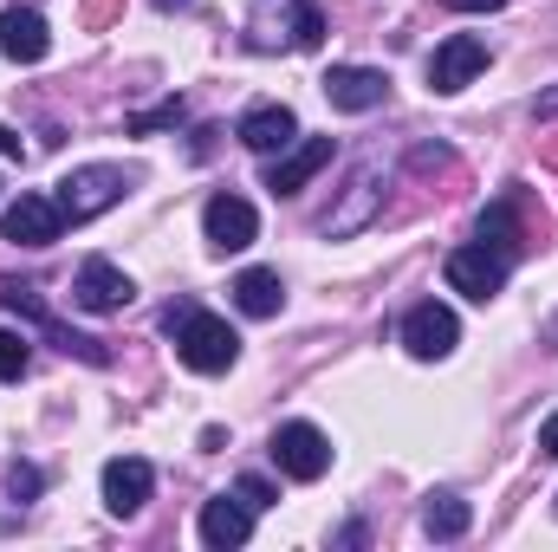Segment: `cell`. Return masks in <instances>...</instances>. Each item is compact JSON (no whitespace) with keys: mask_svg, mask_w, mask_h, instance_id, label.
Here are the masks:
<instances>
[{"mask_svg":"<svg viewBox=\"0 0 558 552\" xmlns=\"http://www.w3.org/2000/svg\"><path fill=\"white\" fill-rule=\"evenodd\" d=\"M0 156H26V149H20V137H13L7 124H0Z\"/></svg>","mask_w":558,"mask_h":552,"instance_id":"cell-29","label":"cell"},{"mask_svg":"<svg viewBox=\"0 0 558 552\" xmlns=\"http://www.w3.org/2000/svg\"><path fill=\"white\" fill-rule=\"evenodd\" d=\"M0 235H7L13 248H52V241L65 235V215H59L52 195H13L7 215H0Z\"/></svg>","mask_w":558,"mask_h":552,"instance_id":"cell-7","label":"cell"},{"mask_svg":"<svg viewBox=\"0 0 558 552\" xmlns=\"http://www.w3.org/2000/svg\"><path fill=\"white\" fill-rule=\"evenodd\" d=\"M331 156H338V143L331 137H305V143H292V149H279V163L267 169V189H274V195H299Z\"/></svg>","mask_w":558,"mask_h":552,"instance_id":"cell-14","label":"cell"},{"mask_svg":"<svg viewBox=\"0 0 558 552\" xmlns=\"http://www.w3.org/2000/svg\"><path fill=\"white\" fill-rule=\"evenodd\" d=\"M468 527H474V507L461 494H428V507H422V533L428 540H461Z\"/></svg>","mask_w":558,"mask_h":552,"instance_id":"cell-21","label":"cell"},{"mask_svg":"<svg viewBox=\"0 0 558 552\" xmlns=\"http://www.w3.org/2000/svg\"><path fill=\"white\" fill-rule=\"evenodd\" d=\"M481 72H487V39H481V33H448V39L435 46V59H428V92L454 98V92H468Z\"/></svg>","mask_w":558,"mask_h":552,"instance_id":"cell-5","label":"cell"},{"mask_svg":"<svg viewBox=\"0 0 558 552\" xmlns=\"http://www.w3.org/2000/svg\"><path fill=\"white\" fill-rule=\"evenodd\" d=\"M202 235H208L215 254H241V248H254L260 215H254V202H241V195H215V202L202 208Z\"/></svg>","mask_w":558,"mask_h":552,"instance_id":"cell-9","label":"cell"},{"mask_svg":"<svg viewBox=\"0 0 558 552\" xmlns=\"http://www.w3.org/2000/svg\"><path fill=\"white\" fill-rule=\"evenodd\" d=\"M131 299H137V286L111 261H85L78 279H72V305H85V312H124Z\"/></svg>","mask_w":558,"mask_h":552,"instance_id":"cell-13","label":"cell"},{"mask_svg":"<svg viewBox=\"0 0 558 552\" xmlns=\"http://www.w3.org/2000/svg\"><path fill=\"white\" fill-rule=\"evenodd\" d=\"M0 305L13 312V319H26V325H39L65 358H85V364H111V351H105V338H85V332H72L65 319H52L46 312V299H39V286H20V279H7L0 286Z\"/></svg>","mask_w":558,"mask_h":552,"instance_id":"cell-4","label":"cell"},{"mask_svg":"<svg viewBox=\"0 0 558 552\" xmlns=\"http://www.w3.org/2000/svg\"><path fill=\"white\" fill-rule=\"evenodd\" d=\"M318 85H325L331 111H351V118H357V111H377V105L390 98V79H384L377 65H331Z\"/></svg>","mask_w":558,"mask_h":552,"instance_id":"cell-11","label":"cell"},{"mask_svg":"<svg viewBox=\"0 0 558 552\" xmlns=\"http://www.w3.org/2000/svg\"><path fill=\"white\" fill-rule=\"evenodd\" d=\"M149 488H156V475H149V461H143V455H118V461H105V507H111L118 520L143 514Z\"/></svg>","mask_w":558,"mask_h":552,"instance_id":"cell-15","label":"cell"},{"mask_svg":"<svg viewBox=\"0 0 558 552\" xmlns=\"http://www.w3.org/2000/svg\"><path fill=\"white\" fill-rule=\"evenodd\" d=\"M149 7H162V13H175V7H195V0H149Z\"/></svg>","mask_w":558,"mask_h":552,"instance_id":"cell-31","label":"cell"},{"mask_svg":"<svg viewBox=\"0 0 558 552\" xmlns=\"http://www.w3.org/2000/svg\"><path fill=\"white\" fill-rule=\"evenodd\" d=\"M111 13H118V0H92V7H85V20H92V26H105Z\"/></svg>","mask_w":558,"mask_h":552,"instance_id":"cell-27","label":"cell"},{"mask_svg":"<svg viewBox=\"0 0 558 552\" xmlns=\"http://www.w3.org/2000/svg\"><path fill=\"white\" fill-rule=\"evenodd\" d=\"M441 279H448L461 299H481V305H487V299L507 286V261H500L494 248H481V241H474V248H454V254L441 261Z\"/></svg>","mask_w":558,"mask_h":552,"instance_id":"cell-8","label":"cell"},{"mask_svg":"<svg viewBox=\"0 0 558 552\" xmlns=\"http://www.w3.org/2000/svg\"><path fill=\"white\" fill-rule=\"evenodd\" d=\"M0 52H7L13 65H39V59L52 52L46 20H39L33 7H7V13H0Z\"/></svg>","mask_w":558,"mask_h":552,"instance_id":"cell-18","label":"cell"},{"mask_svg":"<svg viewBox=\"0 0 558 552\" xmlns=\"http://www.w3.org/2000/svg\"><path fill=\"white\" fill-rule=\"evenodd\" d=\"M124 189H131V176L118 169V163H85V169H72L65 182H59V215L78 228V221H98L105 208H118L124 202Z\"/></svg>","mask_w":558,"mask_h":552,"instance_id":"cell-3","label":"cell"},{"mask_svg":"<svg viewBox=\"0 0 558 552\" xmlns=\"http://www.w3.org/2000/svg\"><path fill=\"white\" fill-rule=\"evenodd\" d=\"M403 345H410V358H448L454 345H461V319L448 312V305H435V299H422L410 305V319H403Z\"/></svg>","mask_w":558,"mask_h":552,"instance_id":"cell-10","label":"cell"},{"mask_svg":"<svg viewBox=\"0 0 558 552\" xmlns=\"http://www.w3.org/2000/svg\"><path fill=\"white\" fill-rule=\"evenodd\" d=\"M254 540V507L234 494H215V501H202V547H215V552H228V547H247Z\"/></svg>","mask_w":558,"mask_h":552,"instance_id":"cell-16","label":"cell"},{"mask_svg":"<svg viewBox=\"0 0 558 552\" xmlns=\"http://www.w3.org/2000/svg\"><path fill=\"white\" fill-rule=\"evenodd\" d=\"M234 494H241L254 514H260V507H279V488L267 481V475H241V481H234Z\"/></svg>","mask_w":558,"mask_h":552,"instance_id":"cell-24","label":"cell"},{"mask_svg":"<svg viewBox=\"0 0 558 552\" xmlns=\"http://www.w3.org/2000/svg\"><path fill=\"white\" fill-rule=\"evenodd\" d=\"M474 235H481V248H494L500 261H520V254L533 248V228L520 221V189L500 195V202H487L481 221H474Z\"/></svg>","mask_w":558,"mask_h":552,"instance_id":"cell-12","label":"cell"},{"mask_svg":"<svg viewBox=\"0 0 558 552\" xmlns=\"http://www.w3.org/2000/svg\"><path fill=\"white\" fill-rule=\"evenodd\" d=\"M274 468L286 481H318L331 468V442L312 422H279L274 429Z\"/></svg>","mask_w":558,"mask_h":552,"instance_id":"cell-6","label":"cell"},{"mask_svg":"<svg viewBox=\"0 0 558 552\" xmlns=\"http://www.w3.org/2000/svg\"><path fill=\"white\" fill-rule=\"evenodd\" d=\"M533 111H539V118H553V111H558V92H546V98H539Z\"/></svg>","mask_w":558,"mask_h":552,"instance_id":"cell-30","label":"cell"},{"mask_svg":"<svg viewBox=\"0 0 558 552\" xmlns=\"http://www.w3.org/2000/svg\"><path fill=\"white\" fill-rule=\"evenodd\" d=\"M169 124H182V98H162L156 111H137V118H131V131H137V137H149V131H169Z\"/></svg>","mask_w":558,"mask_h":552,"instance_id":"cell-23","label":"cell"},{"mask_svg":"<svg viewBox=\"0 0 558 552\" xmlns=\"http://www.w3.org/2000/svg\"><path fill=\"white\" fill-rule=\"evenodd\" d=\"M539 448H546V455H558V410L539 422Z\"/></svg>","mask_w":558,"mask_h":552,"instance_id":"cell-26","label":"cell"},{"mask_svg":"<svg viewBox=\"0 0 558 552\" xmlns=\"http://www.w3.org/2000/svg\"><path fill=\"white\" fill-rule=\"evenodd\" d=\"M7 488H13V501H33V494H39V468H33V461H13V468H7Z\"/></svg>","mask_w":558,"mask_h":552,"instance_id":"cell-25","label":"cell"},{"mask_svg":"<svg viewBox=\"0 0 558 552\" xmlns=\"http://www.w3.org/2000/svg\"><path fill=\"white\" fill-rule=\"evenodd\" d=\"M234 137L247 143V149H260V156H274V149H292V143H299V118H292L286 105H254V111L234 124Z\"/></svg>","mask_w":558,"mask_h":552,"instance_id":"cell-19","label":"cell"},{"mask_svg":"<svg viewBox=\"0 0 558 552\" xmlns=\"http://www.w3.org/2000/svg\"><path fill=\"white\" fill-rule=\"evenodd\" d=\"M247 46H254V52H279V46L318 52V46H325V13H318V0H260L254 20H247Z\"/></svg>","mask_w":558,"mask_h":552,"instance_id":"cell-2","label":"cell"},{"mask_svg":"<svg viewBox=\"0 0 558 552\" xmlns=\"http://www.w3.org/2000/svg\"><path fill=\"white\" fill-rule=\"evenodd\" d=\"M441 7H454V13H487V7H507V0H441Z\"/></svg>","mask_w":558,"mask_h":552,"instance_id":"cell-28","label":"cell"},{"mask_svg":"<svg viewBox=\"0 0 558 552\" xmlns=\"http://www.w3.org/2000/svg\"><path fill=\"white\" fill-rule=\"evenodd\" d=\"M377 208H384V189H377V169H357L351 176V189H344V202L325 215V235H357V228H371L377 221Z\"/></svg>","mask_w":558,"mask_h":552,"instance_id":"cell-17","label":"cell"},{"mask_svg":"<svg viewBox=\"0 0 558 552\" xmlns=\"http://www.w3.org/2000/svg\"><path fill=\"white\" fill-rule=\"evenodd\" d=\"M26 364H33L26 332H7V325H0V384H20V377H26Z\"/></svg>","mask_w":558,"mask_h":552,"instance_id":"cell-22","label":"cell"},{"mask_svg":"<svg viewBox=\"0 0 558 552\" xmlns=\"http://www.w3.org/2000/svg\"><path fill=\"white\" fill-rule=\"evenodd\" d=\"M234 305H241L247 319H274L279 305H286V286H279V274H267V267H247V274L234 279Z\"/></svg>","mask_w":558,"mask_h":552,"instance_id":"cell-20","label":"cell"},{"mask_svg":"<svg viewBox=\"0 0 558 552\" xmlns=\"http://www.w3.org/2000/svg\"><path fill=\"white\" fill-rule=\"evenodd\" d=\"M162 332L175 338V358H182L189 371H202V377H221V371H234V358H241L234 325L215 319V312H202V305H189V299L162 312Z\"/></svg>","mask_w":558,"mask_h":552,"instance_id":"cell-1","label":"cell"},{"mask_svg":"<svg viewBox=\"0 0 558 552\" xmlns=\"http://www.w3.org/2000/svg\"><path fill=\"white\" fill-rule=\"evenodd\" d=\"M553 338H558V325H553Z\"/></svg>","mask_w":558,"mask_h":552,"instance_id":"cell-32","label":"cell"}]
</instances>
